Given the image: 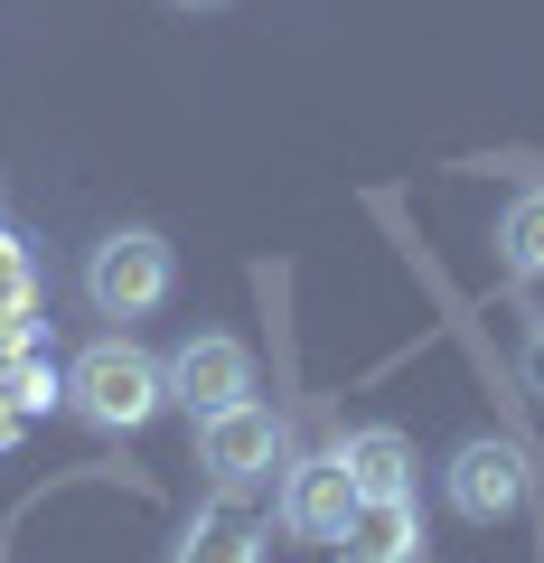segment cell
I'll return each instance as SVG.
<instances>
[{
    "mask_svg": "<svg viewBox=\"0 0 544 563\" xmlns=\"http://www.w3.org/2000/svg\"><path fill=\"white\" fill-rule=\"evenodd\" d=\"M66 404H76L95 432H142V422L169 413V357H151L142 339H95L76 366H66Z\"/></svg>",
    "mask_w": 544,
    "mask_h": 563,
    "instance_id": "cell-1",
    "label": "cell"
},
{
    "mask_svg": "<svg viewBox=\"0 0 544 563\" xmlns=\"http://www.w3.org/2000/svg\"><path fill=\"white\" fill-rule=\"evenodd\" d=\"M169 291H179V254H169V235H151V225H113V235L85 254V301H95L103 320H151Z\"/></svg>",
    "mask_w": 544,
    "mask_h": 563,
    "instance_id": "cell-2",
    "label": "cell"
},
{
    "mask_svg": "<svg viewBox=\"0 0 544 563\" xmlns=\"http://www.w3.org/2000/svg\"><path fill=\"white\" fill-rule=\"evenodd\" d=\"M282 461H291V422L263 395H244V404L198 422V470L217 488H263V479H282Z\"/></svg>",
    "mask_w": 544,
    "mask_h": 563,
    "instance_id": "cell-3",
    "label": "cell"
},
{
    "mask_svg": "<svg viewBox=\"0 0 544 563\" xmlns=\"http://www.w3.org/2000/svg\"><path fill=\"white\" fill-rule=\"evenodd\" d=\"M442 498H451V517H469V526H507L535 498V470H525V451L507 442V432H479V442H460L442 461Z\"/></svg>",
    "mask_w": 544,
    "mask_h": 563,
    "instance_id": "cell-4",
    "label": "cell"
},
{
    "mask_svg": "<svg viewBox=\"0 0 544 563\" xmlns=\"http://www.w3.org/2000/svg\"><path fill=\"white\" fill-rule=\"evenodd\" d=\"M254 395V347L225 339V329H198V339H179V357H169V404H179L188 422L225 413V404Z\"/></svg>",
    "mask_w": 544,
    "mask_h": 563,
    "instance_id": "cell-5",
    "label": "cell"
},
{
    "mask_svg": "<svg viewBox=\"0 0 544 563\" xmlns=\"http://www.w3.org/2000/svg\"><path fill=\"white\" fill-rule=\"evenodd\" d=\"M273 507H282V526H291L301 544H338L347 517H357V479H347L338 451H310V461H282Z\"/></svg>",
    "mask_w": 544,
    "mask_h": 563,
    "instance_id": "cell-6",
    "label": "cell"
},
{
    "mask_svg": "<svg viewBox=\"0 0 544 563\" xmlns=\"http://www.w3.org/2000/svg\"><path fill=\"white\" fill-rule=\"evenodd\" d=\"M169 563H263L254 498H244V488H217V498L188 517V536H179V554H169Z\"/></svg>",
    "mask_w": 544,
    "mask_h": 563,
    "instance_id": "cell-7",
    "label": "cell"
},
{
    "mask_svg": "<svg viewBox=\"0 0 544 563\" xmlns=\"http://www.w3.org/2000/svg\"><path fill=\"white\" fill-rule=\"evenodd\" d=\"M338 563H423V517H413V488L403 498H357L338 536Z\"/></svg>",
    "mask_w": 544,
    "mask_h": 563,
    "instance_id": "cell-8",
    "label": "cell"
},
{
    "mask_svg": "<svg viewBox=\"0 0 544 563\" xmlns=\"http://www.w3.org/2000/svg\"><path fill=\"white\" fill-rule=\"evenodd\" d=\"M338 461H347V479H357V498H403V488H413V442H403L395 422H366V432H347Z\"/></svg>",
    "mask_w": 544,
    "mask_h": 563,
    "instance_id": "cell-9",
    "label": "cell"
},
{
    "mask_svg": "<svg viewBox=\"0 0 544 563\" xmlns=\"http://www.w3.org/2000/svg\"><path fill=\"white\" fill-rule=\"evenodd\" d=\"M498 263L517 282H544V188H517L498 207Z\"/></svg>",
    "mask_w": 544,
    "mask_h": 563,
    "instance_id": "cell-10",
    "label": "cell"
},
{
    "mask_svg": "<svg viewBox=\"0 0 544 563\" xmlns=\"http://www.w3.org/2000/svg\"><path fill=\"white\" fill-rule=\"evenodd\" d=\"M0 395L20 404V413H38V404H57L66 385H57V366H38V357H20V366H10V376H0Z\"/></svg>",
    "mask_w": 544,
    "mask_h": 563,
    "instance_id": "cell-11",
    "label": "cell"
},
{
    "mask_svg": "<svg viewBox=\"0 0 544 563\" xmlns=\"http://www.w3.org/2000/svg\"><path fill=\"white\" fill-rule=\"evenodd\" d=\"M517 366H525V395H544V310L525 320V347H517Z\"/></svg>",
    "mask_w": 544,
    "mask_h": 563,
    "instance_id": "cell-12",
    "label": "cell"
},
{
    "mask_svg": "<svg viewBox=\"0 0 544 563\" xmlns=\"http://www.w3.org/2000/svg\"><path fill=\"white\" fill-rule=\"evenodd\" d=\"M0 442H20V404L0 395Z\"/></svg>",
    "mask_w": 544,
    "mask_h": 563,
    "instance_id": "cell-13",
    "label": "cell"
},
{
    "mask_svg": "<svg viewBox=\"0 0 544 563\" xmlns=\"http://www.w3.org/2000/svg\"><path fill=\"white\" fill-rule=\"evenodd\" d=\"M169 10H188V20H207V10H235V0H169Z\"/></svg>",
    "mask_w": 544,
    "mask_h": 563,
    "instance_id": "cell-14",
    "label": "cell"
}]
</instances>
